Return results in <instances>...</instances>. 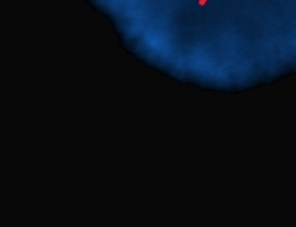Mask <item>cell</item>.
Returning a JSON list of instances; mask_svg holds the SVG:
<instances>
[{
    "label": "cell",
    "instance_id": "1",
    "mask_svg": "<svg viewBox=\"0 0 296 227\" xmlns=\"http://www.w3.org/2000/svg\"><path fill=\"white\" fill-rule=\"evenodd\" d=\"M204 3H207V0H199V5H204Z\"/></svg>",
    "mask_w": 296,
    "mask_h": 227
}]
</instances>
